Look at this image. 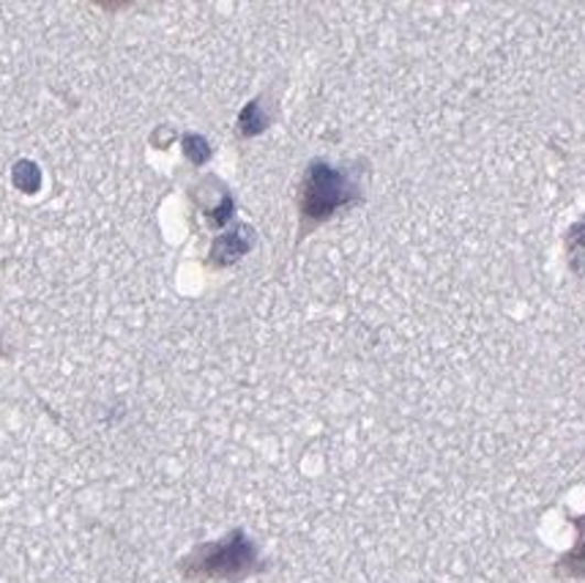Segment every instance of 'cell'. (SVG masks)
<instances>
[{
	"label": "cell",
	"instance_id": "obj_4",
	"mask_svg": "<svg viewBox=\"0 0 585 583\" xmlns=\"http://www.w3.org/2000/svg\"><path fill=\"white\" fill-rule=\"evenodd\" d=\"M564 247H566V260H570V269L575 271V274H585V214L581 219H577V223L570 225V230H566Z\"/></svg>",
	"mask_w": 585,
	"mask_h": 583
},
{
	"label": "cell",
	"instance_id": "obj_1",
	"mask_svg": "<svg viewBox=\"0 0 585 583\" xmlns=\"http://www.w3.org/2000/svg\"><path fill=\"white\" fill-rule=\"evenodd\" d=\"M258 546L243 529L227 531L221 540L201 542L178 562V575L189 583H241L266 573Z\"/></svg>",
	"mask_w": 585,
	"mask_h": 583
},
{
	"label": "cell",
	"instance_id": "obj_3",
	"mask_svg": "<svg viewBox=\"0 0 585 583\" xmlns=\"http://www.w3.org/2000/svg\"><path fill=\"white\" fill-rule=\"evenodd\" d=\"M577 531V540L564 557H559V562L553 564V573L564 581H585V515L572 518Z\"/></svg>",
	"mask_w": 585,
	"mask_h": 583
},
{
	"label": "cell",
	"instance_id": "obj_2",
	"mask_svg": "<svg viewBox=\"0 0 585 583\" xmlns=\"http://www.w3.org/2000/svg\"><path fill=\"white\" fill-rule=\"evenodd\" d=\"M359 201L361 184L354 168H334L323 160L310 162L299 186V239H304L317 225L328 223L334 214Z\"/></svg>",
	"mask_w": 585,
	"mask_h": 583
}]
</instances>
